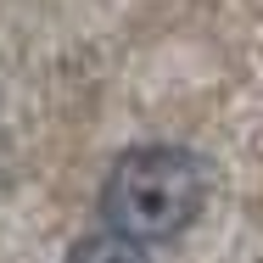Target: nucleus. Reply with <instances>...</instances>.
<instances>
[{
  "label": "nucleus",
  "instance_id": "1",
  "mask_svg": "<svg viewBox=\"0 0 263 263\" xmlns=\"http://www.w3.org/2000/svg\"><path fill=\"white\" fill-rule=\"evenodd\" d=\"M213 191V168L202 152L174 146V140H152L135 146L106 168L101 179V218L112 235L135 241V247H162L179 241Z\"/></svg>",
  "mask_w": 263,
  "mask_h": 263
},
{
  "label": "nucleus",
  "instance_id": "2",
  "mask_svg": "<svg viewBox=\"0 0 263 263\" xmlns=\"http://www.w3.org/2000/svg\"><path fill=\"white\" fill-rule=\"evenodd\" d=\"M67 263H152V258H146V247L123 241L112 230H96V235H79L67 247Z\"/></svg>",
  "mask_w": 263,
  "mask_h": 263
}]
</instances>
